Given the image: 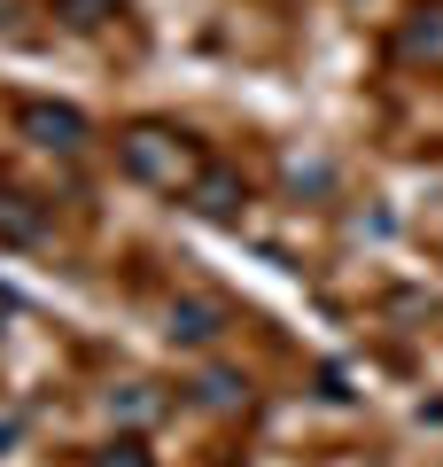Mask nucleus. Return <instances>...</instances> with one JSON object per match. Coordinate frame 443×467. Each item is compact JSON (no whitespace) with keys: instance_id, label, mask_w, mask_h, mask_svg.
Returning <instances> with one entry per match:
<instances>
[{"instance_id":"1","label":"nucleus","mask_w":443,"mask_h":467,"mask_svg":"<svg viewBox=\"0 0 443 467\" xmlns=\"http://www.w3.org/2000/svg\"><path fill=\"white\" fill-rule=\"evenodd\" d=\"M171 335H187V343H211V335H218V312H211V304H187V312H171Z\"/></svg>"},{"instance_id":"3","label":"nucleus","mask_w":443,"mask_h":467,"mask_svg":"<svg viewBox=\"0 0 443 467\" xmlns=\"http://www.w3.org/2000/svg\"><path fill=\"white\" fill-rule=\"evenodd\" d=\"M101 467H148V460H140V451H132V444H117V451H109V460H101Z\"/></svg>"},{"instance_id":"4","label":"nucleus","mask_w":443,"mask_h":467,"mask_svg":"<svg viewBox=\"0 0 443 467\" xmlns=\"http://www.w3.org/2000/svg\"><path fill=\"white\" fill-rule=\"evenodd\" d=\"M0 444H16V420H0Z\"/></svg>"},{"instance_id":"2","label":"nucleus","mask_w":443,"mask_h":467,"mask_svg":"<svg viewBox=\"0 0 443 467\" xmlns=\"http://www.w3.org/2000/svg\"><path fill=\"white\" fill-rule=\"evenodd\" d=\"M0 234H8V242H32V234H39L32 218L16 211V195H0Z\"/></svg>"}]
</instances>
